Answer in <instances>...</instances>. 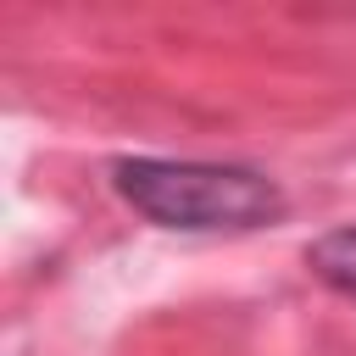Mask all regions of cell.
<instances>
[{"label":"cell","mask_w":356,"mask_h":356,"mask_svg":"<svg viewBox=\"0 0 356 356\" xmlns=\"http://www.w3.org/2000/svg\"><path fill=\"white\" fill-rule=\"evenodd\" d=\"M111 189L167 234H250L289 211L273 172L200 156H117Z\"/></svg>","instance_id":"cell-1"},{"label":"cell","mask_w":356,"mask_h":356,"mask_svg":"<svg viewBox=\"0 0 356 356\" xmlns=\"http://www.w3.org/2000/svg\"><path fill=\"white\" fill-rule=\"evenodd\" d=\"M306 267L317 284H328L334 295L356 300V222H339L328 234H317L306 245Z\"/></svg>","instance_id":"cell-2"}]
</instances>
